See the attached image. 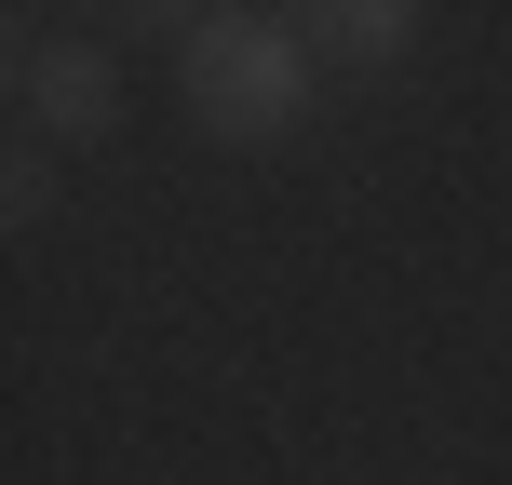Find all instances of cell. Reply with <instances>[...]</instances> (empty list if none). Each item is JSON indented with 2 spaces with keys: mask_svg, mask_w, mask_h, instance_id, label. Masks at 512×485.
<instances>
[{
  "mask_svg": "<svg viewBox=\"0 0 512 485\" xmlns=\"http://www.w3.org/2000/svg\"><path fill=\"white\" fill-rule=\"evenodd\" d=\"M176 95L216 149H283L324 95V54H310L297 14H243V0H203L176 14Z\"/></svg>",
  "mask_w": 512,
  "mask_h": 485,
  "instance_id": "obj_1",
  "label": "cell"
},
{
  "mask_svg": "<svg viewBox=\"0 0 512 485\" xmlns=\"http://www.w3.org/2000/svg\"><path fill=\"white\" fill-rule=\"evenodd\" d=\"M14 122H27V149H95V135H122V54L81 41V27H27L14 41Z\"/></svg>",
  "mask_w": 512,
  "mask_h": 485,
  "instance_id": "obj_2",
  "label": "cell"
},
{
  "mask_svg": "<svg viewBox=\"0 0 512 485\" xmlns=\"http://www.w3.org/2000/svg\"><path fill=\"white\" fill-rule=\"evenodd\" d=\"M310 54L324 68H405L418 54V0H324V14H297Z\"/></svg>",
  "mask_w": 512,
  "mask_h": 485,
  "instance_id": "obj_3",
  "label": "cell"
},
{
  "mask_svg": "<svg viewBox=\"0 0 512 485\" xmlns=\"http://www.w3.org/2000/svg\"><path fill=\"white\" fill-rule=\"evenodd\" d=\"M0 216H14V230L54 216V149H14V162H0Z\"/></svg>",
  "mask_w": 512,
  "mask_h": 485,
  "instance_id": "obj_4",
  "label": "cell"
}]
</instances>
